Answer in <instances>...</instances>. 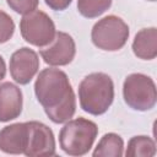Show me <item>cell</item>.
Wrapping results in <instances>:
<instances>
[{
	"label": "cell",
	"instance_id": "cell-11",
	"mask_svg": "<svg viewBox=\"0 0 157 157\" xmlns=\"http://www.w3.org/2000/svg\"><path fill=\"white\" fill-rule=\"evenodd\" d=\"M23 96L21 88L12 82L0 83V123H7L22 113Z\"/></svg>",
	"mask_w": 157,
	"mask_h": 157
},
{
	"label": "cell",
	"instance_id": "cell-20",
	"mask_svg": "<svg viewBox=\"0 0 157 157\" xmlns=\"http://www.w3.org/2000/svg\"><path fill=\"white\" fill-rule=\"evenodd\" d=\"M147 1H156V0H147Z\"/></svg>",
	"mask_w": 157,
	"mask_h": 157
},
{
	"label": "cell",
	"instance_id": "cell-8",
	"mask_svg": "<svg viewBox=\"0 0 157 157\" xmlns=\"http://www.w3.org/2000/svg\"><path fill=\"white\" fill-rule=\"evenodd\" d=\"M38 70L39 58L33 49L22 47L12 53L10 58V75L16 83H29Z\"/></svg>",
	"mask_w": 157,
	"mask_h": 157
},
{
	"label": "cell",
	"instance_id": "cell-10",
	"mask_svg": "<svg viewBox=\"0 0 157 157\" xmlns=\"http://www.w3.org/2000/svg\"><path fill=\"white\" fill-rule=\"evenodd\" d=\"M28 123L10 124L0 130V151L9 155H21L28 145Z\"/></svg>",
	"mask_w": 157,
	"mask_h": 157
},
{
	"label": "cell",
	"instance_id": "cell-5",
	"mask_svg": "<svg viewBox=\"0 0 157 157\" xmlns=\"http://www.w3.org/2000/svg\"><path fill=\"white\" fill-rule=\"evenodd\" d=\"M123 97L131 109L139 112L150 110L156 105L157 101L156 83L145 74H130L123 83Z\"/></svg>",
	"mask_w": 157,
	"mask_h": 157
},
{
	"label": "cell",
	"instance_id": "cell-1",
	"mask_svg": "<svg viewBox=\"0 0 157 157\" xmlns=\"http://www.w3.org/2000/svg\"><path fill=\"white\" fill-rule=\"evenodd\" d=\"M34 93L47 117L55 124H64L76 112V96L70 80L54 66L42 70L34 82Z\"/></svg>",
	"mask_w": 157,
	"mask_h": 157
},
{
	"label": "cell",
	"instance_id": "cell-13",
	"mask_svg": "<svg viewBox=\"0 0 157 157\" xmlns=\"http://www.w3.org/2000/svg\"><path fill=\"white\" fill-rule=\"evenodd\" d=\"M124 155V141L120 135L115 132L104 134L98 141L93 157H120Z\"/></svg>",
	"mask_w": 157,
	"mask_h": 157
},
{
	"label": "cell",
	"instance_id": "cell-18",
	"mask_svg": "<svg viewBox=\"0 0 157 157\" xmlns=\"http://www.w3.org/2000/svg\"><path fill=\"white\" fill-rule=\"evenodd\" d=\"M44 1L47 6H49L54 11H63L67 9L72 2V0H44Z\"/></svg>",
	"mask_w": 157,
	"mask_h": 157
},
{
	"label": "cell",
	"instance_id": "cell-12",
	"mask_svg": "<svg viewBox=\"0 0 157 157\" xmlns=\"http://www.w3.org/2000/svg\"><path fill=\"white\" fill-rule=\"evenodd\" d=\"M134 54L142 60H152L157 56V29L156 27L142 28L132 40Z\"/></svg>",
	"mask_w": 157,
	"mask_h": 157
},
{
	"label": "cell",
	"instance_id": "cell-16",
	"mask_svg": "<svg viewBox=\"0 0 157 157\" xmlns=\"http://www.w3.org/2000/svg\"><path fill=\"white\" fill-rule=\"evenodd\" d=\"M15 32V22L5 11L0 10V44L9 42Z\"/></svg>",
	"mask_w": 157,
	"mask_h": 157
},
{
	"label": "cell",
	"instance_id": "cell-17",
	"mask_svg": "<svg viewBox=\"0 0 157 157\" xmlns=\"http://www.w3.org/2000/svg\"><path fill=\"white\" fill-rule=\"evenodd\" d=\"M11 10L20 15H26L37 9L39 0H6Z\"/></svg>",
	"mask_w": 157,
	"mask_h": 157
},
{
	"label": "cell",
	"instance_id": "cell-9",
	"mask_svg": "<svg viewBox=\"0 0 157 157\" xmlns=\"http://www.w3.org/2000/svg\"><path fill=\"white\" fill-rule=\"evenodd\" d=\"M29 126L28 145L23 155L28 157L54 156L56 153L55 137L52 129L40 121H27Z\"/></svg>",
	"mask_w": 157,
	"mask_h": 157
},
{
	"label": "cell",
	"instance_id": "cell-7",
	"mask_svg": "<svg viewBox=\"0 0 157 157\" xmlns=\"http://www.w3.org/2000/svg\"><path fill=\"white\" fill-rule=\"evenodd\" d=\"M40 56L45 64L50 66L69 65L76 54V44L74 38L66 32H56L53 42L40 49Z\"/></svg>",
	"mask_w": 157,
	"mask_h": 157
},
{
	"label": "cell",
	"instance_id": "cell-19",
	"mask_svg": "<svg viewBox=\"0 0 157 157\" xmlns=\"http://www.w3.org/2000/svg\"><path fill=\"white\" fill-rule=\"evenodd\" d=\"M6 76V63L4 60V58L0 55V81L4 80Z\"/></svg>",
	"mask_w": 157,
	"mask_h": 157
},
{
	"label": "cell",
	"instance_id": "cell-14",
	"mask_svg": "<svg viewBox=\"0 0 157 157\" xmlns=\"http://www.w3.org/2000/svg\"><path fill=\"white\" fill-rule=\"evenodd\" d=\"M128 157H153L156 155L155 140L146 135H137L129 140L124 152Z\"/></svg>",
	"mask_w": 157,
	"mask_h": 157
},
{
	"label": "cell",
	"instance_id": "cell-4",
	"mask_svg": "<svg viewBox=\"0 0 157 157\" xmlns=\"http://www.w3.org/2000/svg\"><path fill=\"white\" fill-rule=\"evenodd\" d=\"M129 34V26L121 17L108 15L93 25L91 39L98 49L105 52H117L126 44Z\"/></svg>",
	"mask_w": 157,
	"mask_h": 157
},
{
	"label": "cell",
	"instance_id": "cell-3",
	"mask_svg": "<svg viewBox=\"0 0 157 157\" xmlns=\"http://www.w3.org/2000/svg\"><path fill=\"white\" fill-rule=\"evenodd\" d=\"M98 126L86 118H75L65 123L59 132L60 148L69 156H83L92 148Z\"/></svg>",
	"mask_w": 157,
	"mask_h": 157
},
{
	"label": "cell",
	"instance_id": "cell-6",
	"mask_svg": "<svg viewBox=\"0 0 157 157\" xmlns=\"http://www.w3.org/2000/svg\"><path fill=\"white\" fill-rule=\"evenodd\" d=\"M20 32L27 43L38 48H44L55 38L56 28L49 15L36 9L22 16L20 21Z\"/></svg>",
	"mask_w": 157,
	"mask_h": 157
},
{
	"label": "cell",
	"instance_id": "cell-15",
	"mask_svg": "<svg viewBox=\"0 0 157 157\" xmlns=\"http://www.w3.org/2000/svg\"><path fill=\"white\" fill-rule=\"evenodd\" d=\"M113 0H77V10L86 18H96L104 13Z\"/></svg>",
	"mask_w": 157,
	"mask_h": 157
},
{
	"label": "cell",
	"instance_id": "cell-2",
	"mask_svg": "<svg viewBox=\"0 0 157 157\" xmlns=\"http://www.w3.org/2000/svg\"><path fill=\"white\" fill-rule=\"evenodd\" d=\"M114 101V83L104 72H92L78 85V102L83 112L91 115L104 114Z\"/></svg>",
	"mask_w": 157,
	"mask_h": 157
}]
</instances>
